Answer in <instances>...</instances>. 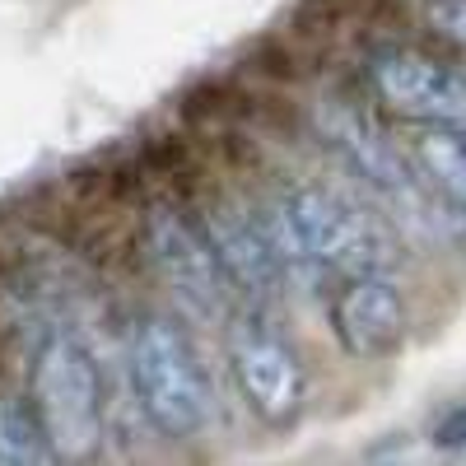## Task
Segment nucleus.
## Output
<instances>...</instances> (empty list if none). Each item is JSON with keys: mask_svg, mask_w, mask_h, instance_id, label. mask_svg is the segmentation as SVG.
I'll return each mask as SVG.
<instances>
[{"mask_svg": "<svg viewBox=\"0 0 466 466\" xmlns=\"http://www.w3.org/2000/svg\"><path fill=\"white\" fill-rule=\"evenodd\" d=\"M299 233V243L308 248L322 270L336 276H373V270H392L401 261V248L373 210L345 201L340 191L318 187V182H294L276 197Z\"/></svg>", "mask_w": 466, "mask_h": 466, "instance_id": "obj_3", "label": "nucleus"}, {"mask_svg": "<svg viewBox=\"0 0 466 466\" xmlns=\"http://www.w3.org/2000/svg\"><path fill=\"white\" fill-rule=\"evenodd\" d=\"M224 360H228L233 382H238V397L261 424L285 430V424L299 420L308 401V373H303L299 350L266 318H252V313L233 318L224 331Z\"/></svg>", "mask_w": 466, "mask_h": 466, "instance_id": "obj_4", "label": "nucleus"}, {"mask_svg": "<svg viewBox=\"0 0 466 466\" xmlns=\"http://www.w3.org/2000/svg\"><path fill=\"white\" fill-rule=\"evenodd\" d=\"M201 228L233 289L252 294L257 303H270L289 289V276H285L280 252L270 243V228L261 215H248L243 206H210Z\"/></svg>", "mask_w": 466, "mask_h": 466, "instance_id": "obj_8", "label": "nucleus"}, {"mask_svg": "<svg viewBox=\"0 0 466 466\" xmlns=\"http://www.w3.org/2000/svg\"><path fill=\"white\" fill-rule=\"evenodd\" d=\"M140 243L149 266L159 270V280L191 308V313H219L224 308V270L219 257L206 238V228L197 219H187L173 206H154L140 224Z\"/></svg>", "mask_w": 466, "mask_h": 466, "instance_id": "obj_5", "label": "nucleus"}, {"mask_svg": "<svg viewBox=\"0 0 466 466\" xmlns=\"http://www.w3.org/2000/svg\"><path fill=\"white\" fill-rule=\"evenodd\" d=\"M28 401L43 415V430L56 457H89L103 439V373L94 350L70 327H52L33 345Z\"/></svg>", "mask_w": 466, "mask_h": 466, "instance_id": "obj_2", "label": "nucleus"}, {"mask_svg": "<svg viewBox=\"0 0 466 466\" xmlns=\"http://www.w3.org/2000/svg\"><path fill=\"white\" fill-rule=\"evenodd\" d=\"M373 89L406 122L466 131V75L439 66L420 52H382L373 56Z\"/></svg>", "mask_w": 466, "mask_h": 466, "instance_id": "obj_6", "label": "nucleus"}, {"mask_svg": "<svg viewBox=\"0 0 466 466\" xmlns=\"http://www.w3.org/2000/svg\"><path fill=\"white\" fill-rule=\"evenodd\" d=\"M434 443H439V448H452V452L466 448V401L439 415V424H434Z\"/></svg>", "mask_w": 466, "mask_h": 466, "instance_id": "obj_13", "label": "nucleus"}, {"mask_svg": "<svg viewBox=\"0 0 466 466\" xmlns=\"http://www.w3.org/2000/svg\"><path fill=\"white\" fill-rule=\"evenodd\" d=\"M37 461H56L43 415L24 397H0V466H37Z\"/></svg>", "mask_w": 466, "mask_h": 466, "instance_id": "obj_11", "label": "nucleus"}, {"mask_svg": "<svg viewBox=\"0 0 466 466\" xmlns=\"http://www.w3.org/2000/svg\"><path fill=\"white\" fill-rule=\"evenodd\" d=\"M127 378H131V397L140 415L159 430L164 439H197L215 397H210V378L197 355L191 336L164 318V313H145L127 331Z\"/></svg>", "mask_w": 466, "mask_h": 466, "instance_id": "obj_1", "label": "nucleus"}, {"mask_svg": "<svg viewBox=\"0 0 466 466\" xmlns=\"http://www.w3.org/2000/svg\"><path fill=\"white\" fill-rule=\"evenodd\" d=\"M313 127H318L322 145H331L336 159L355 177H364L378 197L415 201V173L406 168L401 149L373 127L369 112L350 107V103H318L313 107Z\"/></svg>", "mask_w": 466, "mask_h": 466, "instance_id": "obj_7", "label": "nucleus"}, {"mask_svg": "<svg viewBox=\"0 0 466 466\" xmlns=\"http://www.w3.org/2000/svg\"><path fill=\"white\" fill-rule=\"evenodd\" d=\"M420 173L430 177L452 206L466 210V131H443V127H424L410 145Z\"/></svg>", "mask_w": 466, "mask_h": 466, "instance_id": "obj_10", "label": "nucleus"}, {"mask_svg": "<svg viewBox=\"0 0 466 466\" xmlns=\"http://www.w3.org/2000/svg\"><path fill=\"white\" fill-rule=\"evenodd\" d=\"M424 19H430L434 33L466 47V0H424Z\"/></svg>", "mask_w": 466, "mask_h": 466, "instance_id": "obj_12", "label": "nucleus"}, {"mask_svg": "<svg viewBox=\"0 0 466 466\" xmlns=\"http://www.w3.org/2000/svg\"><path fill=\"white\" fill-rule=\"evenodd\" d=\"M331 331L355 360H382L406 340V299L387 270L345 280L331 299Z\"/></svg>", "mask_w": 466, "mask_h": 466, "instance_id": "obj_9", "label": "nucleus"}]
</instances>
